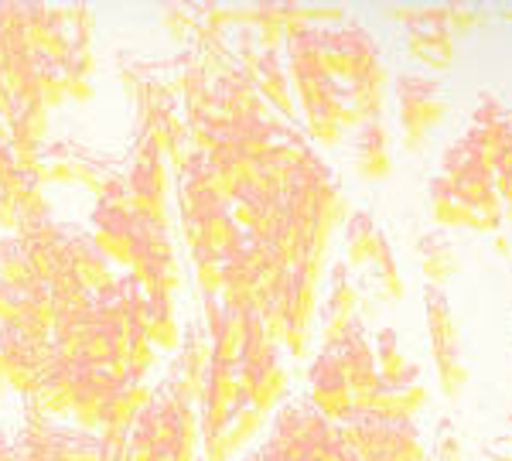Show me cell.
Here are the masks:
<instances>
[{"mask_svg": "<svg viewBox=\"0 0 512 461\" xmlns=\"http://www.w3.org/2000/svg\"><path fill=\"white\" fill-rule=\"evenodd\" d=\"M284 205L297 229L294 270H304L308 277L321 281L335 229H342L352 212H349V199H345V192L338 188V181L332 175V168L315 151H308L297 161Z\"/></svg>", "mask_w": 512, "mask_h": 461, "instance_id": "6da1fadb", "label": "cell"}, {"mask_svg": "<svg viewBox=\"0 0 512 461\" xmlns=\"http://www.w3.org/2000/svg\"><path fill=\"white\" fill-rule=\"evenodd\" d=\"M396 117L403 130V151L424 154L431 147V134L448 120V96L444 86L427 72H403L393 82Z\"/></svg>", "mask_w": 512, "mask_h": 461, "instance_id": "7a4b0ae2", "label": "cell"}, {"mask_svg": "<svg viewBox=\"0 0 512 461\" xmlns=\"http://www.w3.org/2000/svg\"><path fill=\"white\" fill-rule=\"evenodd\" d=\"M393 21L403 24V48L417 65H424L427 76H444L458 62V38L448 28L444 4L424 7H386Z\"/></svg>", "mask_w": 512, "mask_h": 461, "instance_id": "3957f363", "label": "cell"}, {"mask_svg": "<svg viewBox=\"0 0 512 461\" xmlns=\"http://www.w3.org/2000/svg\"><path fill=\"white\" fill-rule=\"evenodd\" d=\"M424 311H427V339H431V356L437 369V386L451 403L461 400L468 380V362H465V342H461L458 318L451 311V301L441 287H427L424 291Z\"/></svg>", "mask_w": 512, "mask_h": 461, "instance_id": "277c9868", "label": "cell"}, {"mask_svg": "<svg viewBox=\"0 0 512 461\" xmlns=\"http://www.w3.org/2000/svg\"><path fill=\"white\" fill-rule=\"evenodd\" d=\"M0 359H4V380L21 393H35L45 369L59 359L52 339H35L18 325H0Z\"/></svg>", "mask_w": 512, "mask_h": 461, "instance_id": "5b68a950", "label": "cell"}, {"mask_svg": "<svg viewBox=\"0 0 512 461\" xmlns=\"http://www.w3.org/2000/svg\"><path fill=\"white\" fill-rule=\"evenodd\" d=\"M338 366H342L345 380H349V393H352V410H369V403L379 393V369H376V356H373V339L366 335V325L355 321L349 332L342 335L332 345Z\"/></svg>", "mask_w": 512, "mask_h": 461, "instance_id": "8992f818", "label": "cell"}, {"mask_svg": "<svg viewBox=\"0 0 512 461\" xmlns=\"http://www.w3.org/2000/svg\"><path fill=\"white\" fill-rule=\"evenodd\" d=\"M123 376H130V369L120 366V362L72 359V414L79 417L82 427L99 424L103 403Z\"/></svg>", "mask_w": 512, "mask_h": 461, "instance_id": "52a82bcc", "label": "cell"}, {"mask_svg": "<svg viewBox=\"0 0 512 461\" xmlns=\"http://www.w3.org/2000/svg\"><path fill=\"white\" fill-rule=\"evenodd\" d=\"M318 284L315 277H308L304 270H294L284 277L280 284V301H284L287 311V339L284 345L291 349V356L301 359L308 352V339H311V321L318 315Z\"/></svg>", "mask_w": 512, "mask_h": 461, "instance_id": "ba28073f", "label": "cell"}, {"mask_svg": "<svg viewBox=\"0 0 512 461\" xmlns=\"http://www.w3.org/2000/svg\"><path fill=\"white\" fill-rule=\"evenodd\" d=\"M502 130H506V106L485 93L482 100H478L472 123H468V130L461 134L458 147L478 164V168L495 175V161H499V151H502Z\"/></svg>", "mask_w": 512, "mask_h": 461, "instance_id": "9c48e42d", "label": "cell"}, {"mask_svg": "<svg viewBox=\"0 0 512 461\" xmlns=\"http://www.w3.org/2000/svg\"><path fill=\"white\" fill-rule=\"evenodd\" d=\"M427 212H431V222L441 233H448V229H472V233L482 236L502 233L499 216H478L472 205H465L454 195V188L441 175H434L431 185H427Z\"/></svg>", "mask_w": 512, "mask_h": 461, "instance_id": "30bf717a", "label": "cell"}, {"mask_svg": "<svg viewBox=\"0 0 512 461\" xmlns=\"http://www.w3.org/2000/svg\"><path fill=\"white\" fill-rule=\"evenodd\" d=\"M164 188H168V175H164V161L158 154V144L144 141L134 168L127 175V192H130V209L137 216L164 219Z\"/></svg>", "mask_w": 512, "mask_h": 461, "instance_id": "8fae6325", "label": "cell"}, {"mask_svg": "<svg viewBox=\"0 0 512 461\" xmlns=\"http://www.w3.org/2000/svg\"><path fill=\"white\" fill-rule=\"evenodd\" d=\"M308 386H311V407L318 410L325 421L338 424L342 417L352 414V393H349V380H345L342 366H338L335 352L325 349L315 359L308 373Z\"/></svg>", "mask_w": 512, "mask_h": 461, "instance_id": "7c38bea8", "label": "cell"}, {"mask_svg": "<svg viewBox=\"0 0 512 461\" xmlns=\"http://www.w3.org/2000/svg\"><path fill=\"white\" fill-rule=\"evenodd\" d=\"M349 263H335L332 267V284H328V298L321 304V339L325 349L342 339L345 332L359 321V291H355L352 277H349Z\"/></svg>", "mask_w": 512, "mask_h": 461, "instance_id": "4fadbf2b", "label": "cell"}, {"mask_svg": "<svg viewBox=\"0 0 512 461\" xmlns=\"http://www.w3.org/2000/svg\"><path fill=\"white\" fill-rule=\"evenodd\" d=\"M287 369L280 366L277 352L256 362H239V403H253L260 414L274 410L287 397Z\"/></svg>", "mask_w": 512, "mask_h": 461, "instance_id": "5bb4252c", "label": "cell"}, {"mask_svg": "<svg viewBox=\"0 0 512 461\" xmlns=\"http://www.w3.org/2000/svg\"><path fill=\"white\" fill-rule=\"evenodd\" d=\"M62 250H65V270H69L89 294H99L113 284L110 260L99 253L93 236L79 233V229H72V226H62Z\"/></svg>", "mask_w": 512, "mask_h": 461, "instance_id": "9a60e30c", "label": "cell"}, {"mask_svg": "<svg viewBox=\"0 0 512 461\" xmlns=\"http://www.w3.org/2000/svg\"><path fill=\"white\" fill-rule=\"evenodd\" d=\"M209 103L216 106V113H222L229 123L236 120H253V117H270L267 100L256 93L253 79L246 72H226L219 79L216 93H209Z\"/></svg>", "mask_w": 512, "mask_h": 461, "instance_id": "2e32d148", "label": "cell"}, {"mask_svg": "<svg viewBox=\"0 0 512 461\" xmlns=\"http://www.w3.org/2000/svg\"><path fill=\"white\" fill-rule=\"evenodd\" d=\"M14 325L21 332L35 335V339H52V328H55L52 284L35 281V284L14 287Z\"/></svg>", "mask_w": 512, "mask_h": 461, "instance_id": "e0dca14e", "label": "cell"}, {"mask_svg": "<svg viewBox=\"0 0 512 461\" xmlns=\"http://www.w3.org/2000/svg\"><path fill=\"white\" fill-rule=\"evenodd\" d=\"M352 161L362 181H386L393 171V151H390V130L383 120L366 123L362 130H355L352 141Z\"/></svg>", "mask_w": 512, "mask_h": 461, "instance_id": "ac0fdd59", "label": "cell"}, {"mask_svg": "<svg viewBox=\"0 0 512 461\" xmlns=\"http://www.w3.org/2000/svg\"><path fill=\"white\" fill-rule=\"evenodd\" d=\"M205 335L212 345V359L239 362L243 349V308H229L222 298H205Z\"/></svg>", "mask_w": 512, "mask_h": 461, "instance_id": "d6986e66", "label": "cell"}, {"mask_svg": "<svg viewBox=\"0 0 512 461\" xmlns=\"http://www.w3.org/2000/svg\"><path fill=\"white\" fill-rule=\"evenodd\" d=\"M246 76L253 79L256 93L263 96L267 103H274V110L284 113V120L297 117L294 106V89H291V76H287V65L277 62V52H256L250 59V72Z\"/></svg>", "mask_w": 512, "mask_h": 461, "instance_id": "ffe728a7", "label": "cell"}, {"mask_svg": "<svg viewBox=\"0 0 512 461\" xmlns=\"http://www.w3.org/2000/svg\"><path fill=\"white\" fill-rule=\"evenodd\" d=\"M93 243L99 246L106 260L130 263L134 260V226H130V212H117L99 205L93 216Z\"/></svg>", "mask_w": 512, "mask_h": 461, "instance_id": "44dd1931", "label": "cell"}, {"mask_svg": "<svg viewBox=\"0 0 512 461\" xmlns=\"http://www.w3.org/2000/svg\"><path fill=\"white\" fill-rule=\"evenodd\" d=\"M417 260H420V274H424L427 287H444L461 270L458 250H454L451 236L441 233V229L420 236V240H417Z\"/></svg>", "mask_w": 512, "mask_h": 461, "instance_id": "7402d4cb", "label": "cell"}, {"mask_svg": "<svg viewBox=\"0 0 512 461\" xmlns=\"http://www.w3.org/2000/svg\"><path fill=\"white\" fill-rule=\"evenodd\" d=\"M427 407V386L414 380V383H400V386H379V393L369 403L376 417L383 421H417V414Z\"/></svg>", "mask_w": 512, "mask_h": 461, "instance_id": "603a6c76", "label": "cell"}, {"mask_svg": "<svg viewBox=\"0 0 512 461\" xmlns=\"http://www.w3.org/2000/svg\"><path fill=\"white\" fill-rule=\"evenodd\" d=\"M147 403H151L147 386L140 383L137 376H123V380L110 390V397H106L103 414H99V424H106L110 431H127V424L134 421Z\"/></svg>", "mask_w": 512, "mask_h": 461, "instance_id": "cb8c5ba5", "label": "cell"}, {"mask_svg": "<svg viewBox=\"0 0 512 461\" xmlns=\"http://www.w3.org/2000/svg\"><path fill=\"white\" fill-rule=\"evenodd\" d=\"M35 403L48 417L72 414V359L59 356L45 369V376L35 386Z\"/></svg>", "mask_w": 512, "mask_h": 461, "instance_id": "d4e9b609", "label": "cell"}, {"mask_svg": "<svg viewBox=\"0 0 512 461\" xmlns=\"http://www.w3.org/2000/svg\"><path fill=\"white\" fill-rule=\"evenodd\" d=\"M373 356H376V369L379 380L386 386H400V383H414L420 380V369L403 356L400 339H396L393 328H379L373 335Z\"/></svg>", "mask_w": 512, "mask_h": 461, "instance_id": "484cf974", "label": "cell"}, {"mask_svg": "<svg viewBox=\"0 0 512 461\" xmlns=\"http://www.w3.org/2000/svg\"><path fill=\"white\" fill-rule=\"evenodd\" d=\"M45 431V441L52 448V455L59 461H106V444L93 438L86 431H65V427H48L41 424Z\"/></svg>", "mask_w": 512, "mask_h": 461, "instance_id": "4316f807", "label": "cell"}, {"mask_svg": "<svg viewBox=\"0 0 512 461\" xmlns=\"http://www.w3.org/2000/svg\"><path fill=\"white\" fill-rule=\"evenodd\" d=\"M379 229L376 219L369 212H352L345 219V263L349 267H369L376 257V246H379Z\"/></svg>", "mask_w": 512, "mask_h": 461, "instance_id": "83f0119b", "label": "cell"}, {"mask_svg": "<svg viewBox=\"0 0 512 461\" xmlns=\"http://www.w3.org/2000/svg\"><path fill=\"white\" fill-rule=\"evenodd\" d=\"M151 345H164V349H175L181 339V328L171 311V294H151L147 298V325H144Z\"/></svg>", "mask_w": 512, "mask_h": 461, "instance_id": "f1b7e54d", "label": "cell"}, {"mask_svg": "<svg viewBox=\"0 0 512 461\" xmlns=\"http://www.w3.org/2000/svg\"><path fill=\"white\" fill-rule=\"evenodd\" d=\"M373 267H376V294H379V298H383V301H403V294H407V284H403L400 263H396L393 246H390L386 236H379Z\"/></svg>", "mask_w": 512, "mask_h": 461, "instance_id": "f546056e", "label": "cell"}, {"mask_svg": "<svg viewBox=\"0 0 512 461\" xmlns=\"http://www.w3.org/2000/svg\"><path fill=\"white\" fill-rule=\"evenodd\" d=\"M0 277L11 287H24V284L38 281L35 267H31V257H28V246H24L21 236L0 240Z\"/></svg>", "mask_w": 512, "mask_h": 461, "instance_id": "4dcf8cb0", "label": "cell"}, {"mask_svg": "<svg viewBox=\"0 0 512 461\" xmlns=\"http://www.w3.org/2000/svg\"><path fill=\"white\" fill-rule=\"evenodd\" d=\"M277 345L267 335V321H263L260 308H243V349H239V362H256L274 356Z\"/></svg>", "mask_w": 512, "mask_h": 461, "instance_id": "1f68e13d", "label": "cell"}, {"mask_svg": "<svg viewBox=\"0 0 512 461\" xmlns=\"http://www.w3.org/2000/svg\"><path fill=\"white\" fill-rule=\"evenodd\" d=\"M263 427V414L253 407V403H236L233 414H229V424H226V448L233 455L236 448H243L246 441L253 438L256 431Z\"/></svg>", "mask_w": 512, "mask_h": 461, "instance_id": "d6a6232c", "label": "cell"}, {"mask_svg": "<svg viewBox=\"0 0 512 461\" xmlns=\"http://www.w3.org/2000/svg\"><path fill=\"white\" fill-rule=\"evenodd\" d=\"M195 274L202 284L205 298H219L222 294V257L205 246H195Z\"/></svg>", "mask_w": 512, "mask_h": 461, "instance_id": "836d02e7", "label": "cell"}, {"mask_svg": "<svg viewBox=\"0 0 512 461\" xmlns=\"http://www.w3.org/2000/svg\"><path fill=\"white\" fill-rule=\"evenodd\" d=\"M427 461H468L465 448H461V438H458V431H454L451 421L437 424L434 451H427Z\"/></svg>", "mask_w": 512, "mask_h": 461, "instance_id": "e575fe53", "label": "cell"}, {"mask_svg": "<svg viewBox=\"0 0 512 461\" xmlns=\"http://www.w3.org/2000/svg\"><path fill=\"white\" fill-rule=\"evenodd\" d=\"M444 14H448V28L454 38L468 35V31H475L485 24L482 7H475V4H444Z\"/></svg>", "mask_w": 512, "mask_h": 461, "instance_id": "d590c367", "label": "cell"}, {"mask_svg": "<svg viewBox=\"0 0 512 461\" xmlns=\"http://www.w3.org/2000/svg\"><path fill=\"white\" fill-rule=\"evenodd\" d=\"M308 123V137L321 147H338L345 141V130L335 120H304Z\"/></svg>", "mask_w": 512, "mask_h": 461, "instance_id": "8d00e7d4", "label": "cell"}, {"mask_svg": "<svg viewBox=\"0 0 512 461\" xmlns=\"http://www.w3.org/2000/svg\"><path fill=\"white\" fill-rule=\"evenodd\" d=\"M495 178L512 181V110H506V130H502V151L495 161Z\"/></svg>", "mask_w": 512, "mask_h": 461, "instance_id": "74e56055", "label": "cell"}, {"mask_svg": "<svg viewBox=\"0 0 512 461\" xmlns=\"http://www.w3.org/2000/svg\"><path fill=\"white\" fill-rule=\"evenodd\" d=\"M0 325H14V287L0 277Z\"/></svg>", "mask_w": 512, "mask_h": 461, "instance_id": "f35d334b", "label": "cell"}, {"mask_svg": "<svg viewBox=\"0 0 512 461\" xmlns=\"http://www.w3.org/2000/svg\"><path fill=\"white\" fill-rule=\"evenodd\" d=\"M495 195H499V202H502V219L512 222V181L495 178Z\"/></svg>", "mask_w": 512, "mask_h": 461, "instance_id": "ab89813d", "label": "cell"}, {"mask_svg": "<svg viewBox=\"0 0 512 461\" xmlns=\"http://www.w3.org/2000/svg\"><path fill=\"white\" fill-rule=\"evenodd\" d=\"M492 246H495V253H499L502 260H509L512 257V240H509V233L502 229V233H495L492 236Z\"/></svg>", "mask_w": 512, "mask_h": 461, "instance_id": "60d3db41", "label": "cell"}, {"mask_svg": "<svg viewBox=\"0 0 512 461\" xmlns=\"http://www.w3.org/2000/svg\"><path fill=\"white\" fill-rule=\"evenodd\" d=\"M492 461H512V455H509V451H506V455H495Z\"/></svg>", "mask_w": 512, "mask_h": 461, "instance_id": "b9f144b4", "label": "cell"}, {"mask_svg": "<svg viewBox=\"0 0 512 461\" xmlns=\"http://www.w3.org/2000/svg\"><path fill=\"white\" fill-rule=\"evenodd\" d=\"M509 431H512V414H509ZM509 455H512V434H509Z\"/></svg>", "mask_w": 512, "mask_h": 461, "instance_id": "7bdbcfd3", "label": "cell"}, {"mask_svg": "<svg viewBox=\"0 0 512 461\" xmlns=\"http://www.w3.org/2000/svg\"><path fill=\"white\" fill-rule=\"evenodd\" d=\"M502 18H506V21H512V7H506V11H502Z\"/></svg>", "mask_w": 512, "mask_h": 461, "instance_id": "ee69618b", "label": "cell"}, {"mask_svg": "<svg viewBox=\"0 0 512 461\" xmlns=\"http://www.w3.org/2000/svg\"><path fill=\"white\" fill-rule=\"evenodd\" d=\"M0 386H4V359H0Z\"/></svg>", "mask_w": 512, "mask_h": 461, "instance_id": "f6af8a7d", "label": "cell"}]
</instances>
